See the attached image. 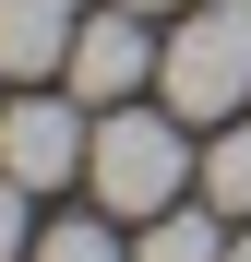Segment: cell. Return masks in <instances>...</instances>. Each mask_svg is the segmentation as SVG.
Here are the masks:
<instances>
[{
	"label": "cell",
	"mask_w": 251,
	"mask_h": 262,
	"mask_svg": "<svg viewBox=\"0 0 251 262\" xmlns=\"http://www.w3.org/2000/svg\"><path fill=\"white\" fill-rule=\"evenodd\" d=\"M96 203L108 214H167L180 203V179H191V143H180V107H96Z\"/></svg>",
	"instance_id": "1"
},
{
	"label": "cell",
	"mask_w": 251,
	"mask_h": 262,
	"mask_svg": "<svg viewBox=\"0 0 251 262\" xmlns=\"http://www.w3.org/2000/svg\"><path fill=\"white\" fill-rule=\"evenodd\" d=\"M167 107L180 119H239V96H251V0H203V12H180V36H167Z\"/></svg>",
	"instance_id": "2"
},
{
	"label": "cell",
	"mask_w": 251,
	"mask_h": 262,
	"mask_svg": "<svg viewBox=\"0 0 251 262\" xmlns=\"http://www.w3.org/2000/svg\"><path fill=\"white\" fill-rule=\"evenodd\" d=\"M0 167H12L24 191H60L96 167V119H84V96H12L0 107Z\"/></svg>",
	"instance_id": "3"
},
{
	"label": "cell",
	"mask_w": 251,
	"mask_h": 262,
	"mask_svg": "<svg viewBox=\"0 0 251 262\" xmlns=\"http://www.w3.org/2000/svg\"><path fill=\"white\" fill-rule=\"evenodd\" d=\"M144 72H167V48L144 36V12H132V0H96L84 36H72V96H84V107H132Z\"/></svg>",
	"instance_id": "4"
},
{
	"label": "cell",
	"mask_w": 251,
	"mask_h": 262,
	"mask_svg": "<svg viewBox=\"0 0 251 262\" xmlns=\"http://www.w3.org/2000/svg\"><path fill=\"white\" fill-rule=\"evenodd\" d=\"M84 12H96V0H0V72H12V83H48V72H72V36H84Z\"/></svg>",
	"instance_id": "5"
},
{
	"label": "cell",
	"mask_w": 251,
	"mask_h": 262,
	"mask_svg": "<svg viewBox=\"0 0 251 262\" xmlns=\"http://www.w3.org/2000/svg\"><path fill=\"white\" fill-rule=\"evenodd\" d=\"M203 203L251 214V119H216V143H203Z\"/></svg>",
	"instance_id": "6"
},
{
	"label": "cell",
	"mask_w": 251,
	"mask_h": 262,
	"mask_svg": "<svg viewBox=\"0 0 251 262\" xmlns=\"http://www.w3.org/2000/svg\"><path fill=\"white\" fill-rule=\"evenodd\" d=\"M132 262H227V238H216V214H180L167 203V214H144V250Z\"/></svg>",
	"instance_id": "7"
},
{
	"label": "cell",
	"mask_w": 251,
	"mask_h": 262,
	"mask_svg": "<svg viewBox=\"0 0 251 262\" xmlns=\"http://www.w3.org/2000/svg\"><path fill=\"white\" fill-rule=\"evenodd\" d=\"M24 262H132V250H120V227H108V214H72V227H48Z\"/></svg>",
	"instance_id": "8"
},
{
	"label": "cell",
	"mask_w": 251,
	"mask_h": 262,
	"mask_svg": "<svg viewBox=\"0 0 251 262\" xmlns=\"http://www.w3.org/2000/svg\"><path fill=\"white\" fill-rule=\"evenodd\" d=\"M24 250H36V227H24V179L0 167V262H24Z\"/></svg>",
	"instance_id": "9"
},
{
	"label": "cell",
	"mask_w": 251,
	"mask_h": 262,
	"mask_svg": "<svg viewBox=\"0 0 251 262\" xmlns=\"http://www.w3.org/2000/svg\"><path fill=\"white\" fill-rule=\"evenodd\" d=\"M227 262H251V227H239V238H227Z\"/></svg>",
	"instance_id": "10"
},
{
	"label": "cell",
	"mask_w": 251,
	"mask_h": 262,
	"mask_svg": "<svg viewBox=\"0 0 251 262\" xmlns=\"http://www.w3.org/2000/svg\"><path fill=\"white\" fill-rule=\"evenodd\" d=\"M132 12H180V0H132Z\"/></svg>",
	"instance_id": "11"
},
{
	"label": "cell",
	"mask_w": 251,
	"mask_h": 262,
	"mask_svg": "<svg viewBox=\"0 0 251 262\" xmlns=\"http://www.w3.org/2000/svg\"><path fill=\"white\" fill-rule=\"evenodd\" d=\"M0 83H12V72H0Z\"/></svg>",
	"instance_id": "12"
}]
</instances>
